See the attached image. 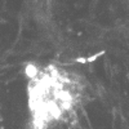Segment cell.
Here are the masks:
<instances>
[{"label":"cell","instance_id":"2","mask_svg":"<svg viewBox=\"0 0 129 129\" xmlns=\"http://www.w3.org/2000/svg\"><path fill=\"white\" fill-rule=\"evenodd\" d=\"M0 129H2V121H0Z\"/></svg>","mask_w":129,"mask_h":129},{"label":"cell","instance_id":"1","mask_svg":"<svg viewBox=\"0 0 129 129\" xmlns=\"http://www.w3.org/2000/svg\"><path fill=\"white\" fill-rule=\"evenodd\" d=\"M83 84L72 72L56 64L39 67L30 75L27 102L32 129H50L75 112Z\"/></svg>","mask_w":129,"mask_h":129}]
</instances>
